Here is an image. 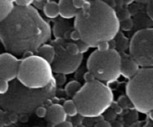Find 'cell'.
Returning <instances> with one entry per match:
<instances>
[{
  "mask_svg": "<svg viewBox=\"0 0 153 127\" xmlns=\"http://www.w3.org/2000/svg\"><path fill=\"white\" fill-rule=\"evenodd\" d=\"M52 37V29L34 6L15 5L13 12L0 25V41L7 52L29 56Z\"/></svg>",
  "mask_w": 153,
  "mask_h": 127,
  "instance_id": "1",
  "label": "cell"
},
{
  "mask_svg": "<svg viewBox=\"0 0 153 127\" xmlns=\"http://www.w3.org/2000/svg\"><path fill=\"white\" fill-rule=\"evenodd\" d=\"M73 25L82 41L93 48L114 40L120 29L117 12L100 0L86 1L83 8L78 11Z\"/></svg>",
  "mask_w": 153,
  "mask_h": 127,
  "instance_id": "2",
  "label": "cell"
},
{
  "mask_svg": "<svg viewBox=\"0 0 153 127\" xmlns=\"http://www.w3.org/2000/svg\"><path fill=\"white\" fill-rule=\"evenodd\" d=\"M55 81L43 89H32L24 86L18 81L10 85L5 95L0 97V106L4 111L17 114H27L51 101L56 93Z\"/></svg>",
  "mask_w": 153,
  "mask_h": 127,
  "instance_id": "3",
  "label": "cell"
},
{
  "mask_svg": "<svg viewBox=\"0 0 153 127\" xmlns=\"http://www.w3.org/2000/svg\"><path fill=\"white\" fill-rule=\"evenodd\" d=\"M82 117L97 118L114 103V94L106 84L96 80L85 83L73 98Z\"/></svg>",
  "mask_w": 153,
  "mask_h": 127,
  "instance_id": "4",
  "label": "cell"
},
{
  "mask_svg": "<svg viewBox=\"0 0 153 127\" xmlns=\"http://www.w3.org/2000/svg\"><path fill=\"white\" fill-rule=\"evenodd\" d=\"M52 66L37 55L24 57L20 61L18 82L32 89H43L54 81Z\"/></svg>",
  "mask_w": 153,
  "mask_h": 127,
  "instance_id": "5",
  "label": "cell"
},
{
  "mask_svg": "<svg viewBox=\"0 0 153 127\" xmlns=\"http://www.w3.org/2000/svg\"><path fill=\"white\" fill-rule=\"evenodd\" d=\"M126 96L137 111L149 114L153 111V68H140L126 87Z\"/></svg>",
  "mask_w": 153,
  "mask_h": 127,
  "instance_id": "6",
  "label": "cell"
},
{
  "mask_svg": "<svg viewBox=\"0 0 153 127\" xmlns=\"http://www.w3.org/2000/svg\"><path fill=\"white\" fill-rule=\"evenodd\" d=\"M121 55L117 49H96L87 61V69L103 83H112L121 76Z\"/></svg>",
  "mask_w": 153,
  "mask_h": 127,
  "instance_id": "7",
  "label": "cell"
},
{
  "mask_svg": "<svg viewBox=\"0 0 153 127\" xmlns=\"http://www.w3.org/2000/svg\"><path fill=\"white\" fill-rule=\"evenodd\" d=\"M129 55L142 68H153V28L136 31L130 40Z\"/></svg>",
  "mask_w": 153,
  "mask_h": 127,
  "instance_id": "8",
  "label": "cell"
},
{
  "mask_svg": "<svg viewBox=\"0 0 153 127\" xmlns=\"http://www.w3.org/2000/svg\"><path fill=\"white\" fill-rule=\"evenodd\" d=\"M51 44L55 49V58L51 64L53 73L56 74L68 75L75 73L81 66L83 60V55L76 56L70 55L66 50L64 39H56Z\"/></svg>",
  "mask_w": 153,
  "mask_h": 127,
  "instance_id": "9",
  "label": "cell"
},
{
  "mask_svg": "<svg viewBox=\"0 0 153 127\" xmlns=\"http://www.w3.org/2000/svg\"><path fill=\"white\" fill-rule=\"evenodd\" d=\"M20 61L9 52L0 54V79L13 82L17 78Z\"/></svg>",
  "mask_w": 153,
  "mask_h": 127,
  "instance_id": "10",
  "label": "cell"
},
{
  "mask_svg": "<svg viewBox=\"0 0 153 127\" xmlns=\"http://www.w3.org/2000/svg\"><path fill=\"white\" fill-rule=\"evenodd\" d=\"M120 55L121 76L125 77L126 79H132L140 70V66L129 54L121 52Z\"/></svg>",
  "mask_w": 153,
  "mask_h": 127,
  "instance_id": "11",
  "label": "cell"
},
{
  "mask_svg": "<svg viewBox=\"0 0 153 127\" xmlns=\"http://www.w3.org/2000/svg\"><path fill=\"white\" fill-rule=\"evenodd\" d=\"M67 115L63 105L60 104H52L47 108L46 120L52 127H55L60 123L67 121Z\"/></svg>",
  "mask_w": 153,
  "mask_h": 127,
  "instance_id": "12",
  "label": "cell"
},
{
  "mask_svg": "<svg viewBox=\"0 0 153 127\" xmlns=\"http://www.w3.org/2000/svg\"><path fill=\"white\" fill-rule=\"evenodd\" d=\"M59 13L63 19H72L76 18L79 10L74 7L73 1L70 0H61L58 2Z\"/></svg>",
  "mask_w": 153,
  "mask_h": 127,
  "instance_id": "13",
  "label": "cell"
},
{
  "mask_svg": "<svg viewBox=\"0 0 153 127\" xmlns=\"http://www.w3.org/2000/svg\"><path fill=\"white\" fill-rule=\"evenodd\" d=\"M37 55L41 57L47 62L52 64L55 58V49L52 44H44L40 46L36 52Z\"/></svg>",
  "mask_w": 153,
  "mask_h": 127,
  "instance_id": "14",
  "label": "cell"
},
{
  "mask_svg": "<svg viewBox=\"0 0 153 127\" xmlns=\"http://www.w3.org/2000/svg\"><path fill=\"white\" fill-rule=\"evenodd\" d=\"M15 7L14 1L0 0V25L7 19Z\"/></svg>",
  "mask_w": 153,
  "mask_h": 127,
  "instance_id": "15",
  "label": "cell"
},
{
  "mask_svg": "<svg viewBox=\"0 0 153 127\" xmlns=\"http://www.w3.org/2000/svg\"><path fill=\"white\" fill-rule=\"evenodd\" d=\"M43 10L46 16H47L48 18H50V19H55L58 16H60L59 5L56 1H46Z\"/></svg>",
  "mask_w": 153,
  "mask_h": 127,
  "instance_id": "16",
  "label": "cell"
},
{
  "mask_svg": "<svg viewBox=\"0 0 153 127\" xmlns=\"http://www.w3.org/2000/svg\"><path fill=\"white\" fill-rule=\"evenodd\" d=\"M114 40L117 43V50L120 53L125 52L127 49H129L130 40L123 34V32L120 31L117 35L116 36Z\"/></svg>",
  "mask_w": 153,
  "mask_h": 127,
  "instance_id": "17",
  "label": "cell"
},
{
  "mask_svg": "<svg viewBox=\"0 0 153 127\" xmlns=\"http://www.w3.org/2000/svg\"><path fill=\"white\" fill-rule=\"evenodd\" d=\"M82 87V85L80 82H78V81L73 80L66 85L65 88H64V91H65L66 94L68 97L73 98L77 94V93L80 91Z\"/></svg>",
  "mask_w": 153,
  "mask_h": 127,
  "instance_id": "18",
  "label": "cell"
},
{
  "mask_svg": "<svg viewBox=\"0 0 153 127\" xmlns=\"http://www.w3.org/2000/svg\"><path fill=\"white\" fill-rule=\"evenodd\" d=\"M63 108H64L67 116L70 117H74L79 114L77 105L73 100H68L64 102L63 104Z\"/></svg>",
  "mask_w": 153,
  "mask_h": 127,
  "instance_id": "19",
  "label": "cell"
},
{
  "mask_svg": "<svg viewBox=\"0 0 153 127\" xmlns=\"http://www.w3.org/2000/svg\"><path fill=\"white\" fill-rule=\"evenodd\" d=\"M65 48L67 52L73 56H76L81 54L79 46L75 42H65Z\"/></svg>",
  "mask_w": 153,
  "mask_h": 127,
  "instance_id": "20",
  "label": "cell"
},
{
  "mask_svg": "<svg viewBox=\"0 0 153 127\" xmlns=\"http://www.w3.org/2000/svg\"><path fill=\"white\" fill-rule=\"evenodd\" d=\"M120 29H122L123 31H128L130 30H131V28H133L134 22H133L132 19L130 18V19H126V20L122 21V22H120Z\"/></svg>",
  "mask_w": 153,
  "mask_h": 127,
  "instance_id": "21",
  "label": "cell"
},
{
  "mask_svg": "<svg viewBox=\"0 0 153 127\" xmlns=\"http://www.w3.org/2000/svg\"><path fill=\"white\" fill-rule=\"evenodd\" d=\"M117 103L122 108H129L130 105H132L131 101L127 96H121L118 99Z\"/></svg>",
  "mask_w": 153,
  "mask_h": 127,
  "instance_id": "22",
  "label": "cell"
},
{
  "mask_svg": "<svg viewBox=\"0 0 153 127\" xmlns=\"http://www.w3.org/2000/svg\"><path fill=\"white\" fill-rule=\"evenodd\" d=\"M54 81H55L56 86H64L66 84V82H67V77H66V75L56 74L54 76Z\"/></svg>",
  "mask_w": 153,
  "mask_h": 127,
  "instance_id": "23",
  "label": "cell"
},
{
  "mask_svg": "<svg viewBox=\"0 0 153 127\" xmlns=\"http://www.w3.org/2000/svg\"><path fill=\"white\" fill-rule=\"evenodd\" d=\"M9 88H10L9 82L3 79H0V97L5 95L8 92Z\"/></svg>",
  "mask_w": 153,
  "mask_h": 127,
  "instance_id": "24",
  "label": "cell"
},
{
  "mask_svg": "<svg viewBox=\"0 0 153 127\" xmlns=\"http://www.w3.org/2000/svg\"><path fill=\"white\" fill-rule=\"evenodd\" d=\"M117 17L119 19L120 22H122V21L131 18V13H130V11L128 10H125V9L120 10L118 13H117Z\"/></svg>",
  "mask_w": 153,
  "mask_h": 127,
  "instance_id": "25",
  "label": "cell"
},
{
  "mask_svg": "<svg viewBox=\"0 0 153 127\" xmlns=\"http://www.w3.org/2000/svg\"><path fill=\"white\" fill-rule=\"evenodd\" d=\"M34 1L32 0H16L14 1L15 5L20 7H27L31 6Z\"/></svg>",
  "mask_w": 153,
  "mask_h": 127,
  "instance_id": "26",
  "label": "cell"
},
{
  "mask_svg": "<svg viewBox=\"0 0 153 127\" xmlns=\"http://www.w3.org/2000/svg\"><path fill=\"white\" fill-rule=\"evenodd\" d=\"M35 114L39 118H46L47 114V108L44 106H40L35 110Z\"/></svg>",
  "mask_w": 153,
  "mask_h": 127,
  "instance_id": "27",
  "label": "cell"
},
{
  "mask_svg": "<svg viewBox=\"0 0 153 127\" xmlns=\"http://www.w3.org/2000/svg\"><path fill=\"white\" fill-rule=\"evenodd\" d=\"M77 45L79 46V51H80V53L83 55V53H85L88 51V49H90V46H88L87 43H85V42H83L82 40H79V41L76 42Z\"/></svg>",
  "mask_w": 153,
  "mask_h": 127,
  "instance_id": "28",
  "label": "cell"
},
{
  "mask_svg": "<svg viewBox=\"0 0 153 127\" xmlns=\"http://www.w3.org/2000/svg\"><path fill=\"white\" fill-rule=\"evenodd\" d=\"M70 40H72L75 43H76V42L79 41V40H82V38H81L80 34L76 29H73L71 30V31H70Z\"/></svg>",
  "mask_w": 153,
  "mask_h": 127,
  "instance_id": "29",
  "label": "cell"
},
{
  "mask_svg": "<svg viewBox=\"0 0 153 127\" xmlns=\"http://www.w3.org/2000/svg\"><path fill=\"white\" fill-rule=\"evenodd\" d=\"M146 13L149 19L153 21V1H148V4L146 5Z\"/></svg>",
  "mask_w": 153,
  "mask_h": 127,
  "instance_id": "30",
  "label": "cell"
},
{
  "mask_svg": "<svg viewBox=\"0 0 153 127\" xmlns=\"http://www.w3.org/2000/svg\"><path fill=\"white\" fill-rule=\"evenodd\" d=\"M87 0H73V3L74 7L77 9L78 10H82L85 6Z\"/></svg>",
  "mask_w": 153,
  "mask_h": 127,
  "instance_id": "31",
  "label": "cell"
},
{
  "mask_svg": "<svg viewBox=\"0 0 153 127\" xmlns=\"http://www.w3.org/2000/svg\"><path fill=\"white\" fill-rule=\"evenodd\" d=\"M84 80L85 81V83H88V82H94V81H96L97 79H96L95 76H94L92 73H90L89 71H88L85 73V75H84Z\"/></svg>",
  "mask_w": 153,
  "mask_h": 127,
  "instance_id": "32",
  "label": "cell"
},
{
  "mask_svg": "<svg viewBox=\"0 0 153 127\" xmlns=\"http://www.w3.org/2000/svg\"><path fill=\"white\" fill-rule=\"evenodd\" d=\"M94 127H112V125L109 121L106 120H102L96 123Z\"/></svg>",
  "mask_w": 153,
  "mask_h": 127,
  "instance_id": "33",
  "label": "cell"
},
{
  "mask_svg": "<svg viewBox=\"0 0 153 127\" xmlns=\"http://www.w3.org/2000/svg\"><path fill=\"white\" fill-rule=\"evenodd\" d=\"M97 49L100 51H107L110 49V46H109L108 42H104V43H100L97 48Z\"/></svg>",
  "mask_w": 153,
  "mask_h": 127,
  "instance_id": "34",
  "label": "cell"
},
{
  "mask_svg": "<svg viewBox=\"0 0 153 127\" xmlns=\"http://www.w3.org/2000/svg\"><path fill=\"white\" fill-rule=\"evenodd\" d=\"M45 3L46 1H34L33 2V4H34V7H35L36 9H43V7L45 5Z\"/></svg>",
  "mask_w": 153,
  "mask_h": 127,
  "instance_id": "35",
  "label": "cell"
},
{
  "mask_svg": "<svg viewBox=\"0 0 153 127\" xmlns=\"http://www.w3.org/2000/svg\"><path fill=\"white\" fill-rule=\"evenodd\" d=\"M55 127H74L73 123L70 122V121H65V122L60 123L59 125L56 126Z\"/></svg>",
  "mask_w": 153,
  "mask_h": 127,
  "instance_id": "36",
  "label": "cell"
},
{
  "mask_svg": "<svg viewBox=\"0 0 153 127\" xmlns=\"http://www.w3.org/2000/svg\"><path fill=\"white\" fill-rule=\"evenodd\" d=\"M4 111H3L2 109H0V127H4Z\"/></svg>",
  "mask_w": 153,
  "mask_h": 127,
  "instance_id": "37",
  "label": "cell"
},
{
  "mask_svg": "<svg viewBox=\"0 0 153 127\" xmlns=\"http://www.w3.org/2000/svg\"><path fill=\"white\" fill-rule=\"evenodd\" d=\"M115 105L116 106H114V111L115 112V113H117V114H120V113H121V111H122V108L120 107V106L118 104H117V105Z\"/></svg>",
  "mask_w": 153,
  "mask_h": 127,
  "instance_id": "38",
  "label": "cell"
},
{
  "mask_svg": "<svg viewBox=\"0 0 153 127\" xmlns=\"http://www.w3.org/2000/svg\"><path fill=\"white\" fill-rule=\"evenodd\" d=\"M149 117H150V119L153 120V111H151L150 113H149Z\"/></svg>",
  "mask_w": 153,
  "mask_h": 127,
  "instance_id": "39",
  "label": "cell"
},
{
  "mask_svg": "<svg viewBox=\"0 0 153 127\" xmlns=\"http://www.w3.org/2000/svg\"><path fill=\"white\" fill-rule=\"evenodd\" d=\"M74 127H86L85 126H84L83 124H80V125H78V126H76Z\"/></svg>",
  "mask_w": 153,
  "mask_h": 127,
  "instance_id": "40",
  "label": "cell"
},
{
  "mask_svg": "<svg viewBox=\"0 0 153 127\" xmlns=\"http://www.w3.org/2000/svg\"><path fill=\"white\" fill-rule=\"evenodd\" d=\"M4 127H16V126H14V124H12V125L7 126H4Z\"/></svg>",
  "mask_w": 153,
  "mask_h": 127,
  "instance_id": "41",
  "label": "cell"
},
{
  "mask_svg": "<svg viewBox=\"0 0 153 127\" xmlns=\"http://www.w3.org/2000/svg\"><path fill=\"white\" fill-rule=\"evenodd\" d=\"M143 127H152V126H149V125H146V126H144Z\"/></svg>",
  "mask_w": 153,
  "mask_h": 127,
  "instance_id": "42",
  "label": "cell"
}]
</instances>
